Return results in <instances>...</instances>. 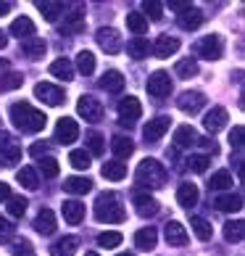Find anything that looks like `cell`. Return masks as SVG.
<instances>
[{
  "mask_svg": "<svg viewBox=\"0 0 245 256\" xmlns=\"http://www.w3.org/2000/svg\"><path fill=\"white\" fill-rule=\"evenodd\" d=\"M169 8H177V11H185V8H190V3H187V0H172V3H169Z\"/></svg>",
  "mask_w": 245,
  "mask_h": 256,
  "instance_id": "obj_56",
  "label": "cell"
},
{
  "mask_svg": "<svg viewBox=\"0 0 245 256\" xmlns=\"http://www.w3.org/2000/svg\"><path fill=\"white\" fill-rule=\"evenodd\" d=\"M84 256H100V254H95V251H90V254H84Z\"/></svg>",
  "mask_w": 245,
  "mask_h": 256,
  "instance_id": "obj_60",
  "label": "cell"
},
{
  "mask_svg": "<svg viewBox=\"0 0 245 256\" xmlns=\"http://www.w3.org/2000/svg\"><path fill=\"white\" fill-rule=\"evenodd\" d=\"M169 124H172V116H153L148 119V124L143 127V135L148 143H156V140L164 138V132L169 130Z\"/></svg>",
  "mask_w": 245,
  "mask_h": 256,
  "instance_id": "obj_13",
  "label": "cell"
},
{
  "mask_svg": "<svg viewBox=\"0 0 245 256\" xmlns=\"http://www.w3.org/2000/svg\"><path fill=\"white\" fill-rule=\"evenodd\" d=\"M66 34H79L84 32V11H69L63 18V30Z\"/></svg>",
  "mask_w": 245,
  "mask_h": 256,
  "instance_id": "obj_28",
  "label": "cell"
},
{
  "mask_svg": "<svg viewBox=\"0 0 245 256\" xmlns=\"http://www.w3.org/2000/svg\"><path fill=\"white\" fill-rule=\"evenodd\" d=\"M34 96H37V100H42L45 106H63L66 103V92L58 84H50V82H37Z\"/></svg>",
  "mask_w": 245,
  "mask_h": 256,
  "instance_id": "obj_6",
  "label": "cell"
},
{
  "mask_svg": "<svg viewBox=\"0 0 245 256\" xmlns=\"http://www.w3.org/2000/svg\"><path fill=\"white\" fill-rule=\"evenodd\" d=\"M16 180H18L21 188H26V190H37V188H40V177H37V172L32 166H21L18 174H16Z\"/></svg>",
  "mask_w": 245,
  "mask_h": 256,
  "instance_id": "obj_33",
  "label": "cell"
},
{
  "mask_svg": "<svg viewBox=\"0 0 245 256\" xmlns=\"http://www.w3.org/2000/svg\"><path fill=\"white\" fill-rule=\"evenodd\" d=\"M190 227L195 230L198 240H211V235H214V227H211V222H206L203 216H193V220H190Z\"/></svg>",
  "mask_w": 245,
  "mask_h": 256,
  "instance_id": "obj_38",
  "label": "cell"
},
{
  "mask_svg": "<svg viewBox=\"0 0 245 256\" xmlns=\"http://www.w3.org/2000/svg\"><path fill=\"white\" fill-rule=\"evenodd\" d=\"M95 42L100 50H106L108 56H116L121 50V34L114 30V26H100L95 32Z\"/></svg>",
  "mask_w": 245,
  "mask_h": 256,
  "instance_id": "obj_7",
  "label": "cell"
},
{
  "mask_svg": "<svg viewBox=\"0 0 245 256\" xmlns=\"http://www.w3.org/2000/svg\"><path fill=\"white\" fill-rule=\"evenodd\" d=\"M177 50H180V40H177V37H169V34H161L153 45V53L158 58H169V56H174Z\"/></svg>",
  "mask_w": 245,
  "mask_h": 256,
  "instance_id": "obj_17",
  "label": "cell"
},
{
  "mask_svg": "<svg viewBox=\"0 0 245 256\" xmlns=\"http://www.w3.org/2000/svg\"><path fill=\"white\" fill-rule=\"evenodd\" d=\"M143 8L148 11V14H143L145 18L150 16V18H153V22H161V16H164V11H161V3H156V0H150V3H145Z\"/></svg>",
  "mask_w": 245,
  "mask_h": 256,
  "instance_id": "obj_51",
  "label": "cell"
},
{
  "mask_svg": "<svg viewBox=\"0 0 245 256\" xmlns=\"http://www.w3.org/2000/svg\"><path fill=\"white\" fill-rule=\"evenodd\" d=\"M3 66H5V61H0V69H3Z\"/></svg>",
  "mask_w": 245,
  "mask_h": 256,
  "instance_id": "obj_62",
  "label": "cell"
},
{
  "mask_svg": "<svg viewBox=\"0 0 245 256\" xmlns=\"http://www.w3.org/2000/svg\"><path fill=\"white\" fill-rule=\"evenodd\" d=\"M111 150H114L116 161H121V158H129L135 154V143H132V138H127V135H116L111 140Z\"/></svg>",
  "mask_w": 245,
  "mask_h": 256,
  "instance_id": "obj_22",
  "label": "cell"
},
{
  "mask_svg": "<svg viewBox=\"0 0 245 256\" xmlns=\"http://www.w3.org/2000/svg\"><path fill=\"white\" fill-rule=\"evenodd\" d=\"M45 50H48V45H45V40H40V37H29V40H24L21 45V53H24V58H29V61H40Z\"/></svg>",
  "mask_w": 245,
  "mask_h": 256,
  "instance_id": "obj_19",
  "label": "cell"
},
{
  "mask_svg": "<svg viewBox=\"0 0 245 256\" xmlns=\"http://www.w3.org/2000/svg\"><path fill=\"white\" fill-rule=\"evenodd\" d=\"M77 69H79V74H92L95 72V56H92L90 50H82L79 56H77Z\"/></svg>",
  "mask_w": 245,
  "mask_h": 256,
  "instance_id": "obj_40",
  "label": "cell"
},
{
  "mask_svg": "<svg viewBox=\"0 0 245 256\" xmlns=\"http://www.w3.org/2000/svg\"><path fill=\"white\" fill-rule=\"evenodd\" d=\"M230 143H232V146H238V148L243 146V127H240V124L230 132Z\"/></svg>",
  "mask_w": 245,
  "mask_h": 256,
  "instance_id": "obj_53",
  "label": "cell"
},
{
  "mask_svg": "<svg viewBox=\"0 0 245 256\" xmlns=\"http://www.w3.org/2000/svg\"><path fill=\"white\" fill-rule=\"evenodd\" d=\"M8 11H11V3H0V16H8Z\"/></svg>",
  "mask_w": 245,
  "mask_h": 256,
  "instance_id": "obj_58",
  "label": "cell"
},
{
  "mask_svg": "<svg viewBox=\"0 0 245 256\" xmlns=\"http://www.w3.org/2000/svg\"><path fill=\"white\" fill-rule=\"evenodd\" d=\"M195 143L201 146V148L206 150V154H211V156H216V154H219V143H216L214 138H198Z\"/></svg>",
  "mask_w": 245,
  "mask_h": 256,
  "instance_id": "obj_52",
  "label": "cell"
},
{
  "mask_svg": "<svg viewBox=\"0 0 245 256\" xmlns=\"http://www.w3.org/2000/svg\"><path fill=\"white\" fill-rule=\"evenodd\" d=\"M232 182H235V180H232V174L227 172V169H219V172H214V174H211L209 188H211V190H230Z\"/></svg>",
  "mask_w": 245,
  "mask_h": 256,
  "instance_id": "obj_35",
  "label": "cell"
},
{
  "mask_svg": "<svg viewBox=\"0 0 245 256\" xmlns=\"http://www.w3.org/2000/svg\"><path fill=\"white\" fill-rule=\"evenodd\" d=\"M209 164H211V156H206V154L187 156V169H193V172H206Z\"/></svg>",
  "mask_w": 245,
  "mask_h": 256,
  "instance_id": "obj_43",
  "label": "cell"
},
{
  "mask_svg": "<svg viewBox=\"0 0 245 256\" xmlns=\"http://www.w3.org/2000/svg\"><path fill=\"white\" fill-rule=\"evenodd\" d=\"M37 8H40V14L45 16V22H55L63 11V3H37Z\"/></svg>",
  "mask_w": 245,
  "mask_h": 256,
  "instance_id": "obj_42",
  "label": "cell"
},
{
  "mask_svg": "<svg viewBox=\"0 0 245 256\" xmlns=\"http://www.w3.org/2000/svg\"><path fill=\"white\" fill-rule=\"evenodd\" d=\"M119 256H135V254H129V251H124V254H119Z\"/></svg>",
  "mask_w": 245,
  "mask_h": 256,
  "instance_id": "obj_61",
  "label": "cell"
},
{
  "mask_svg": "<svg viewBox=\"0 0 245 256\" xmlns=\"http://www.w3.org/2000/svg\"><path fill=\"white\" fill-rule=\"evenodd\" d=\"M13 232H16V224H13V222H8L5 216H0V243L11 240V238H13Z\"/></svg>",
  "mask_w": 245,
  "mask_h": 256,
  "instance_id": "obj_50",
  "label": "cell"
},
{
  "mask_svg": "<svg viewBox=\"0 0 245 256\" xmlns=\"http://www.w3.org/2000/svg\"><path fill=\"white\" fill-rule=\"evenodd\" d=\"M164 180H166V169L158 164L156 158L140 161V166H137V182L140 185H145V188H161Z\"/></svg>",
  "mask_w": 245,
  "mask_h": 256,
  "instance_id": "obj_3",
  "label": "cell"
},
{
  "mask_svg": "<svg viewBox=\"0 0 245 256\" xmlns=\"http://www.w3.org/2000/svg\"><path fill=\"white\" fill-rule=\"evenodd\" d=\"M18 243H21V246H13V248H11V251H13L16 256H21V254H29V251H32L29 240H18Z\"/></svg>",
  "mask_w": 245,
  "mask_h": 256,
  "instance_id": "obj_54",
  "label": "cell"
},
{
  "mask_svg": "<svg viewBox=\"0 0 245 256\" xmlns=\"http://www.w3.org/2000/svg\"><path fill=\"white\" fill-rule=\"evenodd\" d=\"M195 140H198V132L190 124H182L174 130V146L177 148H190V146H195Z\"/></svg>",
  "mask_w": 245,
  "mask_h": 256,
  "instance_id": "obj_29",
  "label": "cell"
},
{
  "mask_svg": "<svg viewBox=\"0 0 245 256\" xmlns=\"http://www.w3.org/2000/svg\"><path fill=\"white\" fill-rule=\"evenodd\" d=\"M100 174L106 177V180H114V182H119V180H124L127 177V166H124V161H106L100 169Z\"/></svg>",
  "mask_w": 245,
  "mask_h": 256,
  "instance_id": "obj_32",
  "label": "cell"
},
{
  "mask_svg": "<svg viewBox=\"0 0 245 256\" xmlns=\"http://www.w3.org/2000/svg\"><path fill=\"white\" fill-rule=\"evenodd\" d=\"M5 45H8V34H5V32H0V50H3Z\"/></svg>",
  "mask_w": 245,
  "mask_h": 256,
  "instance_id": "obj_59",
  "label": "cell"
},
{
  "mask_svg": "<svg viewBox=\"0 0 245 256\" xmlns=\"http://www.w3.org/2000/svg\"><path fill=\"white\" fill-rule=\"evenodd\" d=\"M50 74L55 80H63V82H71L74 80V64L69 58H55L50 64Z\"/></svg>",
  "mask_w": 245,
  "mask_h": 256,
  "instance_id": "obj_27",
  "label": "cell"
},
{
  "mask_svg": "<svg viewBox=\"0 0 245 256\" xmlns=\"http://www.w3.org/2000/svg\"><path fill=\"white\" fill-rule=\"evenodd\" d=\"M84 140H87V148H90L92 156H100L103 150H106V140H103L100 132H90V135L84 138Z\"/></svg>",
  "mask_w": 245,
  "mask_h": 256,
  "instance_id": "obj_44",
  "label": "cell"
},
{
  "mask_svg": "<svg viewBox=\"0 0 245 256\" xmlns=\"http://www.w3.org/2000/svg\"><path fill=\"white\" fill-rule=\"evenodd\" d=\"M8 32H11L13 37H18V40H21V37H24V40H29V37L34 34V22L29 16H18V18H13V24H11V30H8Z\"/></svg>",
  "mask_w": 245,
  "mask_h": 256,
  "instance_id": "obj_23",
  "label": "cell"
},
{
  "mask_svg": "<svg viewBox=\"0 0 245 256\" xmlns=\"http://www.w3.org/2000/svg\"><path fill=\"white\" fill-rule=\"evenodd\" d=\"M166 243L169 246H177V248H182V246H187V230L180 224V222H166Z\"/></svg>",
  "mask_w": 245,
  "mask_h": 256,
  "instance_id": "obj_16",
  "label": "cell"
},
{
  "mask_svg": "<svg viewBox=\"0 0 245 256\" xmlns=\"http://www.w3.org/2000/svg\"><path fill=\"white\" fill-rule=\"evenodd\" d=\"M69 164L74 169H90V154H87V150H71V154H69Z\"/></svg>",
  "mask_w": 245,
  "mask_h": 256,
  "instance_id": "obj_46",
  "label": "cell"
},
{
  "mask_svg": "<svg viewBox=\"0 0 245 256\" xmlns=\"http://www.w3.org/2000/svg\"><path fill=\"white\" fill-rule=\"evenodd\" d=\"M63 220L69 224H79L84 220V204L82 201H63Z\"/></svg>",
  "mask_w": 245,
  "mask_h": 256,
  "instance_id": "obj_30",
  "label": "cell"
},
{
  "mask_svg": "<svg viewBox=\"0 0 245 256\" xmlns=\"http://www.w3.org/2000/svg\"><path fill=\"white\" fill-rule=\"evenodd\" d=\"M214 206L219 208V212H224V214H232V212H240L243 208V196H238V193H227V196H219L214 201Z\"/></svg>",
  "mask_w": 245,
  "mask_h": 256,
  "instance_id": "obj_25",
  "label": "cell"
},
{
  "mask_svg": "<svg viewBox=\"0 0 245 256\" xmlns=\"http://www.w3.org/2000/svg\"><path fill=\"white\" fill-rule=\"evenodd\" d=\"M8 198H11V188L5 182H0V201H8Z\"/></svg>",
  "mask_w": 245,
  "mask_h": 256,
  "instance_id": "obj_57",
  "label": "cell"
},
{
  "mask_svg": "<svg viewBox=\"0 0 245 256\" xmlns=\"http://www.w3.org/2000/svg\"><path fill=\"white\" fill-rule=\"evenodd\" d=\"M77 111L84 122H90V124H98L103 119V106H100V100L92 98V96H82L77 100Z\"/></svg>",
  "mask_w": 245,
  "mask_h": 256,
  "instance_id": "obj_9",
  "label": "cell"
},
{
  "mask_svg": "<svg viewBox=\"0 0 245 256\" xmlns=\"http://www.w3.org/2000/svg\"><path fill=\"white\" fill-rule=\"evenodd\" d=\"M135 243L140 251H153L156 243H158V232L156 227H140V230L135 232Z\"/></svg>",
  "mask_w": 245,
  "mask_h": 256,
  "instance_id": "obj_18",
  "label": "cell"
},
{
  "mask_svg": "<svg viewBox=\"0 0 245 256\" xmlns=\"http://www.w3.org/2000/svg\"><path fill=\"white\" fill-rule=\"evenodd\" d=\"M177 106L185 114H198L206 106V96L201 90H185L182 96H177Z\"/></svg>",
  "mask_w": 245,
  "mask_h": 256,
  "instance_id": "obj_10",
  "label": "cell"
},
{
  "mask_svg": "<svg viewBox=\"0 0 245 256\" xmlns=\"http://www.w3.org/2000/svg\"><path fill=\"white\" fill-rule=\"evenodd\" d=\"M116 108H119V124H121V127H127V130L135 124L140 116H143V106H140V100H137L135 96L121 98Z\"/></svg>",
  "mask_w": 245,
  "mask_h": 256,
  "instance_id": "obj_4",
  "label": "cell"
},
{
  "mask_svg": "<svg viewBox=\"0 0 245 256\" xmlns=\"http://www.w3.org/2000/svg\"><path fill=\"white\" fill-rule=\"evenodd\" d=\"M177 22H180V26L185 32H195L198 26L203 24V14L198 11L195 6H190V8H185V11L180 14V18H177Z\"/></svg>",
  "mask_w": 245,
  "mask_h": 256,
  "instance_id": "obj_15",
  "label": "cell"
},
{
  "mask_svg": "<svg viewBox=\"0 0 245 256\" xmlns=\"http://www.w3.org/2000/svg\"><path fill=\"white\" fill-rule=\"evenodd\" d=\"M29 154H32V156H42V154H48V146H45V143H34V146L29 148Z\"/></svg>",
  "mask_w": 245,
  "mask_h": 256,
  "instance_id": "obj_55",
  "label": "cell"
},
{
  "mask_svg": "<svg viewBox=\"0 0 245 256\" xmlns=\"http://www.w3.org/2000/svg\"><path fill=\"white\" fill-rule=\"evenodd\" d=\"M127 53L132 56V58H145V56L150 53V42L145 40V37H135V40L127 42Z\"/></svg>",
  "mask_w": 245,
  "mask_h": 256,
  "instance_id": "obj_36",
  "label": "cell"
},
{
  "mask_svg": "<svg viewBox=\"0 0 245 256\" xmlns=\"http://www.w3.org/2000/svg\"><path fill=\"white\" fill-rule=\"evenodd\" d=\"M148 92L153 98H166V96H172V77H169V72H164V69H158V72H153L148 77Z\"/></svg>",
  "mask_w": 245,
  "mask_h": 256,
  "instance_id": "obj_8",
  "label": "cell"
},
{
  "mask_svg": "<svg viewBox=\"0 0 245 256\" xmlns=\"http://www.w3.org/2000/svg\"><path fill=\"white\" fill-rule=\"evenodd\" d=\"M77 248H79V240L74 235H63L58 243L50 246V256H74Z\"/></svg>",
  "mask_w": 245,
  "mask_h": 256,
  "instance_id": "obj_21",
  "label": "cell"
},
{
  "mask_svg": "<svg viewBox=\"0 0 245 256\" xmlns=\"http://www.w3.org/2000/svg\"><path fill=\"white\" fill-rule=\"evenodd\" d=\"M40 169H42L45 177H55L58 174V161L53 156H45V158H40Z\"/></svg>",
  "mask_w": 245,
  "mask_h": 256,
  "instance_id": "obj_49",
  "label": "cell"
},
{
  "mask_svg": "<svg viewBox=\"0 0 245 256\" xmlns=\"http://www.w3.org/2000/svg\"><path fill=\"white\" fill-rule=\"evenodd\" d=\"M100 88L106 90V92H121V90H124V74L116 72V69L106 72L100 77Z\"/></svg>",
  "mask_w": 245,
  "mask_h": 256,
  "instance_id": "obj_24",
  "label": "cell"
},
{
  "mask_svg": "<svg viewBox=\"0 0 245 256\" xmlns=\"http://www.w3.org/2000/svg\"><path fill=\"white\" fill-rule=\"evenodd\" d=\"M135 208H137V214L140 216H156L158 214V201L150 193H137L135 196Z\"/></svg>",
  "mask_w": 245,
  "mask_h": 256,
  "instance_id": "obj_14",
  "label": "cell"
},
{
  "mask_svg": "<svg viewBox=\"0 0 245 256\" xmlns=\"http://www.w3.org/2000/svg\"><path fill=\"white\" fill-rule=\"evenodd\" d=\"M0 158H3V166H13L18 158H21V148L18 146H8L3 154H0Z\"/></svg>",
  "mask_w": 245,
  "mask_h": 256,
  "instance_id": "obj_48",
  "label": "cell"
},
{
  "mask_svg": "<svg viewBox=\"0 0 245 256\" xmlns=\"http://www.w3.org/2000/svg\"><path fill=\"white\" fill-rule=\"evenodd\" d=\"M124 206L116 193H100L95 201V220L98 222H124Z\"/></svg>",
  "mask_w": 245,
  "mask_h": 256,
  "instance_id": "obj_2",
  "label": "cell"
},
{
  "mask_svg": "<svg viewBox=\"0 0 245 256\" xmlns=\"http://www.w3.org/2000/svg\"><path fill=\"white\" fill-rule=\"evenodd\" d=\"M21 82L24 77L21 74H16V72H8L0 77V92H8V90H16V88H21Z\"/></svg>",
  "mask_w": 245,
  "mask_h": 256,
  "instance_id": "obj_41",
  "label": "cell"
},
{
  "mask_svg": "<svg viewBox=\"0 0 245 256\" xmlns=\"http://www.w3.org/2000/svg\"><path fill=\"white\" fill-rule=\"evenodd\" d=\"M127 26H129V32H135L140 37L143 32H148V18L140 11H132V14H127Z\"/></svg>",
  "mask_w": 245,
  "mask_h": 256,
  "instance_id": "obj_39",
  "label": "cell"
},
{
  "mask_svg": "<svg viewBox=\"0 0 245 256\" xmlns=\"http://www.w3.org/2000/svg\"><path fill=\"white\" fill-rule=\"evenodd\" d=\"M245 238V222L243 220H235L224 224V240L227 243H240Z\"/></svg>",
  "mask_w": 245,
  "mask_h": 256,
  "instance_id": "obj_34",
  "label": "cell"
},
{
  "mask_svg": "<svg viewBox=\"0 0 245 256\" xmlns=\"http://www.w3.org/2000/svg\"><path fill=\"white\" fill-rule=\"evenodd\" d=\"M11 122L21 132H40V130H45V122L48 119H45L42 111L32 108L26 100H16L11 106Z\"/></svg>",
  "mask_w": 245,
  "mask_h": 256,
  "instance_id": "obj_1",
  "label": "cell"
},
{
  "mask_svg": "<svg viewBox=\"0 0 245 256\" xmlns=\"http://www.w3.org/2000/svg\"><path fill=\"white\" fill-rule=\"evenodd\" d=\"M5 204H8V214H11V216H24V212H26V198L11 196Z\"/></svg>",
  "mask_w": 245,
  "mask_h": 256,
  "instance_id": "obj_47",
  "label": "cell"
},
{
  "mask_svg": "<svg viewBox=\"0 0 245 256\" xmlns=\"http://www.w3.org/2000/svg\"><path fill=\"white\" fill-rule=\"evenodd\" d=\"M55 227H58V222H55V214L50 212V208H42V212L37 214V220H34V230L40 232V235H53Z\"/></svg>",
  "mask_w": 245,
  "mask_h": 256,
  "instance_id": "obj_20",
  "label": "cell"
},
{
  "mask_svg": "<svg viewBox=\"0 0 245 256\" xmlns=\"http://www.w3.org/2000/svg\"><path fill=\"white\" fill-rule=\"evenodd\" d=\"M195 53L201 58H209V61H219L222 53H224V42L219 34H206L195 42Z\"/></svg>",
  "mask_w": 245,
  "mask_h": 256,
  "instance_id": "obj_5",
  "label": "cell"
},
{
  "mask_svg": "<svg viewBox=\"0 0 245 256\" xmlns=\"http://www.w3.org/2000/svg\"><path fill=\"white\" fill-rule=\"evenodd\" d=\"M227 119H230L227 108H224V106H214V108H211V111L203 116V127H206V132H211V135H216L219 130L227 127Z\"/></svg>",
  "mask_w": 245,
  "mask_h": 256,
  "instance_id": "obj_12",
  "label": "cell"
},
{
  "mask_svg": "<svg viewBox=\"0 0 245 256\" xmlns=\"http://www.w3.org/2000/svg\"><path fill=\"white\" fill-rule=\"evenodd\" d=\"M63 190L71 193V196H84L92 190V180H84V177H66L63 180Z\"/></svg>",
  "mask_w": 245,
  "mask_h": 256,
  "instance_id": "obj_26",
  "label": "cell"
},
{
  "mask_svg": "<svg viewBox=\"0 0 245 256\" xmlns=\"http://www.w3.org/2000/svg\"><path fill=\"white\" fill-rule=\"evenodd\" d=\"M119 243H121V232H116V230H108V232L98 235V246H100V248H116Z\"/></svg>",
  "mask_w": 245,
  "mask_h": 256,
  "instance_id": "obj_45",
  "label": "cell"
},
{
  "mask_svg": "<svg viewBox=\"0 0 245 256\" xmlns=\"http://www.w3.org/2000/svg\"><path fill=\"white\" fill-rule=\"evenodd\" d=\"M174 74H177L180 80H190V77H195V74H198V61H195V58H182V61H177Z\"/></svg>",
  "mask_w": 245,
  "mask_h": 256,
  "instance_id": "obj_37",
  "label": "cell"
},
{
  "mask_svg": "<svg viewBox=\"0 0 245 256\" xmlns=\"http://www.w3.org/2000/svg\"><path fill=\"white\" fill-rule=\"evenodd\" d=\"M79 138V124L69 116L58 119V124H55V140H58L61 146H71L74 140Z\"/></svg>",
  "mask_w": 245,
  "mask_h": 256,
  "instance_id": "obj_11",
  "label": "cell"
},
{
  "mask_svg": "<svg viewBox=\"0 0 245 256\" xmlns=\"http://www.w3.org/2000/svg\"><path fill=\"white\" fill-rule=\"evenodd\" d=\"M177 201H180V206H185V208H193L198 204V188L193 182H182L180 190H177Z\"/></svg>",
  "mask_w": 245,
  "mask_h": 256,
  "instance_id": "obj_31",
  "label": "cell"
}]
</instances>
